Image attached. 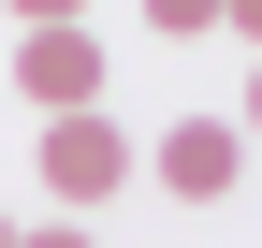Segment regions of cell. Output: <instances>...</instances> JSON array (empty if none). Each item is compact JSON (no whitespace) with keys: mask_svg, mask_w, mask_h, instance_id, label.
Returning a JSON list of instances; mask_svg holds the SVG:
<instances>
[{"mask_svg":"<svg viewBox=\"0 0 262 248\" xmlns=\"http://www.w3.org/2000/svg\"><path fill=\"white\" fill-rule=\"evenodd\" d=\"M146 175H160L175 204H233V175H248V132H233V117H175V132L146 146Z\"/></svg>","mask_w":262,"mask_h":248,"instance_id":"1","label":"cell"},{"mask_svg":"<svg viewBox=\"0 0 262 248\" xmlns=\"http://www.w3.org/2000/svg\"><path fill=\"white\" fill-rule=\"evenodd\" d=\"M44 190H58V204H102V190H131V132H117L102 102H88V117H44Z\"/></svg>","mask_w":262,"mask_h":248,"instance_id":"2","label":"cell"},{"mask_svg":"<svg viewBox=\"0 0 262 248\" xmlns=\"http://www.w3.org/2000/svg\"><path fill=\"white\" fill-rule=\"evenodd\" d=\"M15 88L44 117H88L102 102V44H88V29H15Z\"/></svg>","mask_w":262,"mask_h":248,"instance_id":"3","label":"cell"},{"mask_svg":"<svg viewBox=\"0 0 262 248\" xmlns=\"http://www.w3.org/2000/svg\"><path fill=\"white\" fill-rule=\"evenodd\" d=\"M131 15H146L160 44H204V29H219V0H131Z\"/></svg>","mask_w":262,"mask_h":248,"instance_id":"4","label":"cell"},{"mask_svg":"<svg viewBox=\"0 0 262 248\" xmlns=\"http://www.w3.org/2000/svg\"><path fill=\"white\" fill-rule=\"evenodd\" d=\"M88 15V0H15V29H73Z\"/></svg>","mask_w":262,"mask_h":248,"instance_id":"5","label":"cell"},{"mask_svg":"<svg viewBox=\"0 0 262 248\" xmlns=\"http://www.w3.org/2000/svg\"><path fill=\"white\" fill-rule=\"evenodd\" d=\"M15 248H102V234H88V219H44V234H15Z\"/></svg>","mask_w":262,"mask_h":248,"instance_id":"6","label":"cell"},{"mask_svg":"<svg viewBox=\"0 0 262 248\" xmlns=\"http://www.w3.org/2000/svg\"><path fill=\"white\" fill-rule=\"evenodd\" d=\"M219 29H233V44H262V0H219Z\"/></svg>","mask_w":262,"mask_h":248,"instance_id":"7","label":"cell"},{"mask_svg":"<svg viewBox=\"0 0 262 248\" xmlns=\"http://www.w3.org/2000/svg\"><path fill=\"white\" fill-rule=\"evenodd\" d=\"M233 132H248V146H262V73H248V117H233Z\"/></svg>","mask_w":262,"mask_h":248,"instance_id":"8","label":"cell"},{"mask_svg":"<svg viewBox=\"0 0 262 248\" xmlns=\"http://www.w3.org/2000/svg\"><path fill=\"white\" fill-rule=\"evenodd\" d=\"M0 248H15V219H0Z\"/></svg>","mask_w":262,"mask_h":248,"instance_id":"9","label":"cell"}]
</instances>
